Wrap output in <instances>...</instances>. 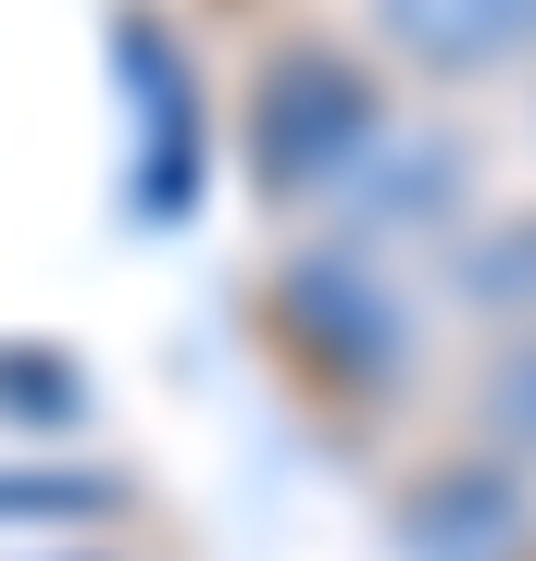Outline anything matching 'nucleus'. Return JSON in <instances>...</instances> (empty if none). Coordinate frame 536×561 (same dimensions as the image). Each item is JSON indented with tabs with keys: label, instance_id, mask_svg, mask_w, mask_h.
I'll use <instances>...</instances> for the list:
<instances>
[{
	"label": "nucleus",
	"instance_id": "6",
	"mask_svg": "<svg viewBox=\"0 0 536 561\" xmlns=\"http://www.w3.org/2000/svg\"><path fill=\"white\" fill-rule=\"evenodd\" d=\"M38 561H138V549H38Z\"/></svg>",
	"mask_w": 536,
	"mask_h": 561
},
{
	"label": "nucleus",
	"instance_id": "4",
	"mask_svg": "<svg viewBox=\"0 0 536 561\" xmlns=\"http://www.w3.org/2000/svg\"><path fill=\"white\" fill-rule=\"evenodd\" d=\"M375 13V62L424 88H487L536 62V0H362Z\"/></svg>",
	"mask_w": 536,
	"mask_h": 561
},
{
	"label": "nucleus",
	"instance_id": "1",
	"mask_svg": "<svg viewBox=\"0 0 536 561\" xmlns=\"http://www.w3.org/2000/svg\"><path fill=\"white\" fill-rule=\"evenodd\" d=\"M275 350H287V387L312 412H387V400H412V287L387 275V250L375 238H324V250H287V275H275Z\"/></svg>",
	"mask_w": 536,
	"mask_h": 561
},
{
	"label": "nucleus",
	"instance_id": "5",
	"mask_svg": "<svg viewBox=\"0 0 536 561\" xmlns=\"http://www.w3.org/2000/svg\"><path fill=\"white\" fill-rule=\"evenodd\" d=\"M475 449L536 474V324H512V337L475 362Z\"/></svg>",
	"mask_w": 536,
	"mask_h": 561
},
{
	"label": "nucleus",
	"instance_id": "3",
	"mask_svg": "<svg viewBox=\"0 0 536 561\" xmlns=\"http://www.w3.org/2000/svg\"><path fill=\"white\" fill-rule=\"evenodd\" d=\"M387 524L412 561H536V474L499 449H424L412 474L387 486Z\"/></svg>",
	"mask_w": 536,
	"mask_h": 561
},
{
	"label": "nucleus",
	"instance_id": "2",
	"mask_svg": "<svg viewBox=\"0 0 536 561\" xmlns=\"http://www.w3.org/2000/svg\"><path fill=\"white\" fill-rule=\"evenodd\" d=\"M387 138V76L362 38H275L250 76V187L275 201H338Z\"/></svg>",
	"mask_w": 536,
	"mask_h": 561
}]
</instances>
